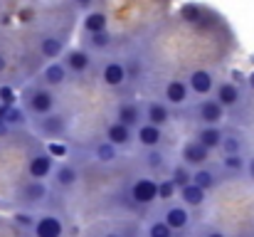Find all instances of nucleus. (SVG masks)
I'll use <instances>...</instances> for the list:
<instances>
[{
    "label": "nucleus",
    "mask_w": 254,
    "mask_h": 237,
    "mask_svg": "<svg viewBox=\"0 0 254 237\" xmlns=\"http://www.w3.org/2000/svg\"><path fill=\"white\" fill-rule=\"evenodd\" d=\"M47 195H50L47 183H45V180H35V178H27V180L20 185V190H17V200H20V205L27 208V210L40 208V205L47 200Z\"/></svg>",
    "instance_id": "nucleus-5"
},
{
    "label": "nucleus",
    "mask_w": 254,
    "mask_h": 237,
    "mask_svg": "<svg viewBox=\"0 0 254 237\" xmlns=\"http://www.w3.org/2000/svg\"><path fill=\"white\" fill-rule=\"evenodd\" d=\"M185 81H188V86H190V91L195 96H207L217 86V79H215V75L210 70H192Z\"/></svg>",
    "instance_id": "nucleus-18"
},
{
    "label": "nucleus",
    "mask_w": 254,
    "mask_h": 237,
    "mask_svg": "<svg viewBox=\"0 0 254 237\" xmlns=\"http://www.w3.org/2000/svg\"><path fill=\"white\" fill-rule=\"evenodd\" d=\"M5 70H7V55H5V52H0V75H2Z\"/></svg>",
    "instance_id": "nucleus-43"
},
{
    "label": "nucleus",
    "mask_w": 254,
    "mask_h": 237,
    "mask_svg": "<svg viewBox=\"0 0 254 237\" xmlns=\"http://www.w3.org/2000/svg\"><path fill=\"white\" fill-rule=\"evenodd\" d=\"M217 168L222 170L225 178H235V175H242L247 170V158H245V154H225L220 158Z\"/></svg>",
    "instance_id": "nucleus-23"
},
{
    "label": "nucleus",
    "mask_w": 254,
    "mask_h": 237,
    "mask_svg": "<svg viewBox=\"0 0 254 237\" xmlns=\"http://www.w3.org/2000/svg\"><path fill=\"white\" fill-rule=\"evenodd\" d=\"M163 101L170 109H188L192 104V91L185 79H168L163 84Z\"/></svg>",
    "instance_id": "nucleus-6"
},
{
    "label": "nucleus",
    "mask_w": 254,
    "mask_h": 237,
    "mask_svg": "<svg viewBox=\"0 0 254 237\" xmlns=\"http://www.w3.org/2000/svg\"><path fill=\"white\" fill-rule=\"evenodd\" d=\"M247 84H250V89H254V72L247 77Z\"/></svg>",
    "instance_id": "nucleus-45"
},
{
    "label": "nucleus",
    "mask_w": 254,
    "mask_h": 237,
    "mask_svg": "<svg viewBox=\"0 0 254 237\" xmlns=\"http://www.w3.org/2000/svg\"><path fill=\"white\" fill-rule=\"evenodd\" d=\"M5 111H7V104H0V126H5Z\"/></svg>",
    "instance_id": "nucleus-44"
},
{
    "label": "nucleus",
    "mask_w": 254,
    "mask_h": 237,
    "mask_svg": "<svg viewBox=\"0 0 254 237\" xmlns=\"http://www.w3.org/2000/svg\"><path fill=\"white\" fill-rule=\"evenodd\" d=\"M91 237H136V230L131 233L128 225H101Z\"/></svg>",
    "instance_id": "nucleus-34"
},
{
    "label": "nucleus",
    "mask_w": 254,
    "mask_h": 237,
    "mask_svg": "<svg viewBox=\"0 0 254 237\" xmlns=\"http://www.w3.org/2000/svg\"><path fill=\"white\" fill-rule=\"evenodd\" d=\"M20 106L27 111V116H40V114H50L57 109V94L55 89L40 84H30L22 89L20 94Z\"/></svg>",
    "instance_id": "nucleus-1"
},
{
    "label": "nucleus",
    "mask_w": 254,
    "mask_h": 237,
    "mask_svg": "<svg viewBox=\"0 0 254 237\" xmlns=\"http://www.w3.org/2000/svg\"><path fill=\"white\" fill-rule=\"evenodd\" d=\"M35 213H30V210H17L15 215H12V223L20 228V230H25V233H30L32 230V225H35Z\"/></svg>",
    "instance_id": "nucleus-37"
},
{
    "label": "nucleus",
    "mask_w": 254,
    "mask_h": 237,
    "mask_svg": "<svg viewBox=\"0 0 254 237\" xmlns=\"http://www.w3.org/2000/svg\"><path fill=\"white\" fill-rule=\"evenodd\" d=\"M168 178L178 185V188H183V185H188V183H192V168L190 165H185L183 160L180 163H175L173 168H170Z\"/></svg>",
    "instance_id": "nucleus-32"
},
{
    "label": "nucleus",
    "mask_w": 254,
    "mask_h": 237,
    "mask_svg": "<svg viewBox=\"0 0 254 237\" xmlns=\"http://www.w3.org/2000/svg\"><path fill=\"white\" fill-rule=\"evenodd\" d=\"M180 160L190 168H200V165H207L212 160V151L207 146H202L197 139H190L180 149Z\"/></svg>",
    "instance_id": "nucleus-11"
},
{
    "label": "nucleus",
    "mask_w": 254,
    "mask_h": 237,
    "mask_svg": "<svg viewBox=\"0 0 254 237\" xmlns=\"http://www.w3.org/2000/svg\"><path fill=\"white\" fill-rule=\"evenodd\" d=\"M116 158H119V149L111 141H106V139H101V141H96L91 146V160L94 163L109 165V163H116Z\"/></svg>",
    "instance_id": "nucleus-25"
},
{
    "label": "nucleus",
    "mask_w": 254,
    "mask_h": 237,
    "mask_svg": "<svg viewBox=\"0 0 254 237\" xmlns=\"http://www.w3.org/2000/svg\"><path fill=\"white\" fill-rule=\"evenodd\" d=\"M126 81H128V72H126V65L121 60H106L101 65V84L104 86L121 89Z\"/></svg>",
    "instance_id": "nucleus-14"
},
{
    "label": "nucleus",
    "mask_w": 254,
    "mask_h": 237,
    "mask_svg": "<svg viewBox=\"0 0 254 237\" xmlns=\"http://www.w3.org/2000/svg\"><path fill=\"white\" fill-rule=\"evenodd\" d=\"M52 180L60 190H72L77 183H79V168L72 165V163H57L55 170H52Z\"/></svg>",
    "instance_id": "nucleus-21"
},
{
    "label": "nucleus",
    "mask_w": 254,
    "mask_h": 237,
    "mask_svg": "<svg viewBox=\"0 0 254 237\" xmlns=\"http://www.w3.org/2000/svg\"><path fill=\"white\" fill-rule=\"evenodd\" d=\"M212 99L222 106V109H237L242 104V89L235 81H220L212 91Z\"/></svg>",
    "instance_id": "nucleus-16"
},
{
    "label": "nucleus",
    "mask_w": 254,
    "mask_h": 237,
    "mask_svg": "<svg viewBox=\"0 0 254 237\" xmlns=\"http://www.w3.org/2000/svg\"><path fill=\"white\" fill-rule=\"evenodd\" d=\"M143 237H175V230L166 225L161 215H151L143 225Z\"/></svg>",
    "instance_id": "nucleus-28"
},
{
    "label": "nucleus",
    "mask_w": 254,
    "mask_h": 237,
    "mask_svg": "<svg viewBox=\"0 0 254 237\" xmlns=\"http://www.w3.org/2000/svg\"><path fill=\"white\" fill-rule=\"evenodd\" d=\"M192 237H227V233H222L220 228L215 225H197L192 230Z\"/></svg>",
    "instance_id": "nucleus-38"
},
{
    "label": "nucleus",
    "mask_w": 254,
    "mask_h": 237,
    "mask_svg": "<svg viewBox=\"0 0 254 237\" xmlns=\"http://www.w3.org/2000/svg\"><path fill=\"white\" fill-rule=\"evenodd\" d=\"M163 220H166V225L173 228L175 233H180V230H188L190 228V223H192V215H190V208H185L183 203H163V208H161V213H158Z\"/></svg>",
    "instance_id": "nucleus-7"
},
{
    "label": "nucleus",
    "mask_w": 254,
    "mask_h": 237,
    "mask_svg": "<svg viewBox=\"0 0 254 237\" xmlns=\"http://www.w3.org/2000/svg\"><path fill=\"white\" fill-rule=\"evenodd\" d=\"M178 198H180V203L185 208H202L205 200H207V190H202L195 183H188V185L178 188Z\"/></svg>",
    "instance_id": "nucleus-24"
},
{
    "label": "nucleus",
    "mask_w": 254,
    "mask_h": 237,
    "mask_svg": "<svg viewBox=\"0 0 254 237\" xmlns=\"http://www.w3.org/2000/svg\"><path fill=\"white\" fill-rule=\"evenodd\" d=\"M55 170V158L50 156L47 149L42 151H35L32 156L27 158V165H25V173L27 178H35V180H47Z\"/></svg>",
    "instance_id": "nucleus-10"
},
{
    "label": "nucleus",
    "mask_w": 254,
    "mask_h": 237,
    "mask_svg": "<svg viewBox=\"0 0 254 237\" xmlns=\"http://www.w3.org/2000/svg\"><path fill=\"white\" fill-rule=\"evenodd\" d=\"M143 163L153 173H161L163 168H168V160L161 154V149H143Z\"/></svg>",
    "instance_id": "nucleus-31"
},
{
    "label": "nucleus",
    "mask_w": 254,
    "mask_h": 237,
    "mask_svg": "<svg viewBox=\"0 0 254 237\" xmlns=\"http://www.w3.org/2000/svg\"><path fill=\"white\" fill-rule=\"evenodd\" d=\"M5 126H10V129H25V126H30V119H27V111L22 109V106H7V111H5Z\"/></svg>",
    "instance_id": "nucleus-30"
},
{
    "label": "nucleus",
    "mask_w": 254,
    "mask_h": 237,
    "mask_svg": "<svg viewBox=\"0 0 254 237\" xmlns=\"http://www.w3.org/2000/svg\"><path fill=\"white\" fill-rule=\"evenodd\" d=\"M141 109H143V121L161 126V129L170 124V119H173V109L161 99H146V101H141Z\"/></svg>",
    "instance_id": "nucleus-12"
},
{
    "label": "nucleus",
    "mask_w": 254,
    "mask_h": 237,
    "mask_svg": "<svg viewBox=\"0 0 254 237\" xmlns=\"http://www.w3.org/2000/svg\"><path fill=\"white\" fill-rule=\"evenodd\" d=\"M175 195H178V185L170 178H158V200L161 203H168Z\"/></svg>",
    "instance_id": "nucleus-36"
},
{
    "label": "nucleus",
    "mask_w": 254,
    "mask_h": 237,
    "mask_svg": "<svg viewBox=\"0 0 254 237\" xmlns=\"http://www.w3.org/2000/svg\"><path fill=\"white\" fill-rule=\"evenodd\" d=\"M114 45V35L109 30L101 32H84V47L89 52H106Z\"/></svg>",
    "instance_id": "nucleus-26"
},
{
    "label": "nucleus",
    "mask_w": 254,
    "mask_h": 237,
    "mask_svg": "<svg viewBox=\"0 0 254 237\" xmlns=\"http://www.w3.org/2000/svg\"><path fill=\"white\" fill-rule=\"evenodd\" d=\"M133 144H138L141 149H161L163 146V129L153 126L148 121H141L133 129Z\"/></svg>",
    "instance_id": "nucleus-13"
},
{
    "label": "nucleus",
    "mask_w": 254,
    "mask_h": 237,
    "mask_svg": "<svg viewBox=\"0 0 254 237\" xmlns=\"http://www.w3.org/2000/svg\"><path fill=\"white\" fill-rule=\"evenodd\" d=\"M32 237H64V220L57 213H40L30 230Z\"/></svg>",
    "instance_id": "nucleus-9"
},
{
    "label": "nucleus",
    "mask_w": 254,
    "mask_h": 237,
    "mask_svg": "<svg viewBox=\"0 0 254 237\" xmlns=\"http://www.w3.org/2000/svg\"><path fill=\"white\" fill-rule=\"evenodd\" d=\"M104 139H106V141H111V144L121 151V149H128V146L133 144V129L114 119V121H109V124H106Z\"/></svg>",
    "instance_id": "nucleus-20"
},
{
    "label": "nucleus",
    "mask_w": 254,
    "mask_h": 237,
    "mask_svg": "<svg viewBox=\"0 0 254 237\" xmlns=\"http://www.w3.org/2000/svg\"><path fill=\"white\" fill-rule=\"evenodd\" d=\"M62 65L67 67L69 75L82 77V75H86V72L91 70L94 57H91V52H89L86 47H74V50H64V52H62Z\"/></svg>",
    "instance_id": "nucleus-8"
},
{
    "label": "nucleus",
    "mask_w": 254,
    "mask_h": 237,
    "mask_svg": "<svg viewBox=\"0 0 254 237\" xmlns=\"http://www.w3.org/2000/svg\"><path fill=\"white\" fill-rule=\"evenodd\" d=\"M128 198L138 208H151L153 203H158V178H153L151 173L136 175L128 183Z\"/></svg>",
    "instance_id": "nucleus-3"
},
{
    "label": "nucleus",
    "mask_w": 254,
    "mask_h": 237,
    "mask_svg": "<svg viewBox=\"0 0 254 237\" xmlns=\"http://www.w3.org/2000/svg\"><path fill=\"white\" fill-rule=\"evenodd\" d=\"M217 151H222V156H225V154H242V151H245V141H242L237 134H225Z\"/></svg>",
    "instance_id": "nucleus-35"
},
{
    "label": "nucleus",
    "mask_w": 254,
    "mask_h": 237,
    "mask_svg": "<svg viewBox=\"0 0 254 237\" xmlns=\"http://www.w3.org/2000/svg\"><path fill=\"white\" fill-rule=\"evenodd\" d=\"M67 79H69V72H67V67L62 65V60H60V62L52 60L50 65H45V70H42V75H40V81H42L45 86H50V89L64 86Z\"/></svg>",
    "instance_id": "nucleus-22"
},
{
    "label": "nucleus",
    "mask_w": 254,
    "mask_h": 237,
    "mask_svg": "<svg viewBox=\"0 0 254 237\" xmlns=\"http://www.w3.org/2000/svg\"><path fill=\"white\" fill-rule=\"evenodd\" d=\"M64 47H67V40H64V35H55V32H50V35H42L40 40H37V55L42 57V60H60L62 57V52H64Z\"/></svg>",
    "instance_id": "nucleus-15"
},
{
    "label": "nucleus",
    "mask_w": 254,
    "mask_h": 237,
    "mask_svg": "<svg viewBox=\"0 0 254 237\" xmlns=\"http://www.w3.org/2000/svg\"><path fill=\"white\" fill-rule=\"evenodd\" d=\"M222 136H225V131H222L220 126H200L192 139H197V141H200L202 146H207L210 151H217L220 144H222Z\"/></svg>",
    "instance_id": "nucleus-27"
},
{
    "label": "nucleus",
    "mask_w": 254,
    "mask_h": 237,
    "mask_svg": "<svg viewBox=\"0 0 254 237\" xmlns=\"http://www.w3.org/2000/svg\"><path fill=\"white\" fill-rule=\"evenodd\" d=\"M30 129L35 131V136L45 139V141H62L69 134V119L64 114L50 111V114H40L30 119Z\"/></svg>",
    "instance_id": "nucleus-2"
},
{
    "label": "nucleus",
    "mask_w": 254,
    "mask_h": 237,
    "mask_svg": "<svg viewBox=\"0 0 254 237\" xmlns=\"http://www.w3.org/2000/svg\"><path fill=\"white\" fill-rule=\"evenodd\" d=\"M15 91H12V86H0V104H7V106H12L15 104Z\"/></svg>",
    "instance_id": "nucleus-40"
},
{
    "label": "nucleus",
    "mask_w": 254,
    "mask_h": 237,
    "mask_svg": "<svg viewBox=\"0 0 254 237\" xmlns=\"http://www.w3.org/2000/svg\"><path fill=\"white\" fill-rule=\"evenodd\" d=\"M72 5H74L77 10H91L94 0H72Z\"/></svg>",
    "instance_id": "nucleus-41"
},
{
    "label": "nucleus",
    "mask_w": 254,
    "mask_h": 237,
    "mask_svg": "<svg viewBox=\"0 0 254 237\" xmlns=\"http://www.w3.org/2000/svg\"><path fill=\"white\" fill-rule=\"evenodd\" d=\"M245 173H247V178L254 183V156L247 158V170H245Z\"/></svg>",
    "instance_id": "nucleus-42"
},
{
    "label": "nucleus",
    "mask_w": 254,
    "mask_h": 237,
    "mask_svg": "<svg viewBox=\"0 0 254 237\" xmlns=\"http://www.w3.org/2000/svg\"><path fill=\"white\" fill-rule=\"evenodd\" d=\"M47 151H50L52 158H64L69 154V149H67L64 144H60V141H50V144H47Z\"/></svg>",
    "instance_id": "nucleus-39"
},
{
    "label": "nucleus",
    "mask_w": 254,
    "mask_h": 237,
    "mask_svg": "<svg viewBox=\"0 0 254 237\" xmlns=\"http://www.w3.org/2000/svg\"><path fill=\"white\" fill-rule=\"evenodd\" d=\"M101 30H109V17L101 10H86L82 20V32H101Z\"/></svg>",
    "instance_id": "nucleus-29"
},
{
    "label": "nucleus",
    "mask_w": 254,
    "mask_h": 237,
    "mask_svg": "<svg viewBox=\"0 0 254 237\" xmlns=\"http://www.w3.org/2000/svg\"><path fill=\"white\" fill-rule=\"evenodd\" d=\"M192 121L200 126H220L225 121V109L215 99H200L197 104L190 106Z\"/></svg>",
    "instance_id": "nucleus-4"
},
{
    "label": "nucleus",
    "mask_w": 254,
    "mask_h": 237,
    "mask_svg": "<svg viewBox=\"0 0 254 237\" xmlns=\"http://www.w3.org/2000/svg\"><path fill=\"white\" fill-rule=\"evenodd\" d=\"M180 17L190 25H202V20H207V10L202 5H183L180 7Z\"/></svg>",
    "instance_id": "nucleus-33"
},
{
    "label": "nucleus",
    "mask_w": 254,
    "mask_h": 237,
    "mask_svg": "<svg viewBox=\"0 0 254 237\" xmlns=\"http://www.w3.org/2000/svg\"><path fill=\"white\" fill-rule=\"evenodd\" d=\"M225 180V175H222V170L217 168V165H200V168H192V183L195 185H200L202 190H215V188H220V183Z\"/></svg>",
    "instance_id": "nucleus-19"
},
{
    "label": "nucleus",
    "mask_w": 254,
    "mask_h": 237,
    "mask_svg": "<svg viewBox=\"0 0 254 237\" xmlns=\"http://www.w3.org/2000/svg\"><path fill=\"white\" fill-rule=\"evenodd\" d=\"M114 119L136 129L141 121H143V109H141V101L136 99H126V101H119L116 104V111H114Z\"/></svg>",
    "instance_id": "nucleus-17"
}]
</instances>
